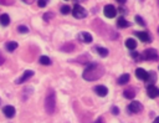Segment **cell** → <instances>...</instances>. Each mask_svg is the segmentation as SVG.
<instances>
[{
    "instance_id": "cell-1",
    "label": "cell",
    "mask_w": 159,
    "mask_h": 123,
    "mask_svg": "<svg viewBox=\"0 0 159 123\" xmlns=\"http://www.w3.org/2000/svg\"><path fill=\"white\" fill-rule=\"evenodd\" d=\"M103 75H104V67H103L101 63L93 62V63H89V65L86 67V70H84L83 73H82V77H83L86 81L91 82V81L99 80Z\"/></svg>"
},
{
    "instance_id": "cell-2",
    "label": "cell",
    "mask_w": 159,
    "mask_h": 123,
    "mask_svg": "<svg viewBox=\"0 0 159 123\" xmlns=\"http://www.w3.org/2000/svg\"><path fill=\"white\" fill-rule=\"evenodd\" d=\"M55 107H56V94L53 89H48L45 97V109L48 114H52L55 112Z\"/></svg>"
},
{
    "instance_id": "cell-3",
    "label": "cell",
    "mask_w": 159,
    "mask_h": 123,
    "mask_svg": "<svg viewBox=\"0 0 159 123\" xmlns=\"http://www.w3.org/2000/svg\"><path fill=\"white\" fill-rule=\"evenodd\" d=\"M142 56L144 60H148V61H157L159 58V55H158L157 50H154V48H147Z\"/></svg>"
},
{
    "instance_id": "cell-4",
    "label": "cell",
    "mask_w": 159,
    "mask_h": 123,
    "mask_svg": "<svg viewBox=\"0 0 159 123\" xmlns=\"http://www.w3.org/2000/svg\"><path fill=\"white\" fill-rule=\"evenodd\" d=\"M72 15L76 17V19H83L87 16V11L84 10V7H82L81 5L76 4L72 9Z\"/></svg>"
},
{
    "instance_id": "cell-5",
    "label": "cell",
    "mask_w": 159,
    "mask_h": 123,
    "mask_svg": "<svg viewBox=\"0 0 159 123\" xmlns=\"http://www.w3.org/2000/svg\"><path fill=\"white\" fill-rule=\"evenodd\" d=\"M103 14H104L106 17L112 19V17H114L117 15V9L113 5H106L104 9H103Z\"/></svg>"
},
{
    "instance_id": "cell-6",
    "label": "cell",
    "mask_w": 159,
    "mask_h": 123,
    "mask_svg": "<svg viewBox=\"0 0 159 123\" xmlns=\"http://www.w3.org/2000/svg\"><path fill=\"white\" fill-rule=\"evenodd\" d=\"M128 109L130 113H140L143 111V104L137 102V101H133L129 106H128Z\"/></svg>"
},
{
    "instance_id": "cell-7",
    "label": "cell",
    "mask_w": 159,
    "mask_h": 123,
    "mask_svg": "<svg viewBox=\"0 0 159 123\" xmlns=\"http://www.w3.org/2000/svg\"><path fill=\"white\" fill-rule=\"evenodd\" d=\"M34 76V71H31V70H26L25 72H24V75L20 77V78H17L16 81H15V83H17V84H20V83H24L25 81H27L29 78H31Z\"/></svg>"
},
{
    "instance_id": "cell-8",
    "label": "cell",
    "mask_w": 159,
    "mask_h": 123,
    "mask_svg": "<svg viewBox=\"0 0 159 123\" xmlns=\"http://www.w3.org/2000/svg\"><path fill=\"white\" fill-rule=\"evenodd\" d=\"M135 36L140 41H143V42H150L152 41V37H150V35L147 31H137L135 32Z\"/></svg>"
},
{
    "instance_id": "cell-9",
    "label": "cell",
    "mask_w": 159,
    "mask_h": 123,
    "mask_svg": "<svg viewBox=\"0 0 159 123\" xmlns=\"http://www.w3.org/2000/svg\"><path fill=\"white\" fill-rule=\"evenodd\" d=\"M148 75H149V72L148 71H145L144 68H137L135 70V76H137V78H139V80H142V81H147L148 80Z\"/></svg>"
},
{
    "instance_id": "cell-10",
    "label": "cell",
    "mask_w": 159,
    "mask_h": 123,
    "mask_svg": "<svg viewBox=\"0 0 159 123\" xmlns=\"http://www.w3.org/2000/svg\"><path fill=\"white\" fill-rule=\"evenodd\" d=\"M147 93H148V96H149L150 98H155V97L159 96V88L155 87L154 84H150V86H148V88H147Z\"/></svg>"
},
{
    "instance_id": "cell-11",
    "label": "cell",
    "mask_w": 159,
    "mask_h": 123,
    "mask_svg": "<svg viewBox=\"0 0 159 123\" xmlns=\"http://www.w3.org/2000/svg\"><path fill=\"white\" fill-rule=\"evenodd\" d=\"M94 92H96L99 97H104V96H107V93H108V88H107L106 86H103V84H98V86L94 87Z\"/></svg>"
},
{
    "instance_id": "cell-12",
    "label": "cell",
    "mask_w": 159,
    "mask_h": 123,
    "mask_svg": "<svg viewBox=\"0 0 159 123\" xmlns=\"http://www.w3.org/2000/svg\"><path fill=\"white\" fill-rule=\"evenodd\" d=\"M78 39H80V41H82L84 43H91L92 42V35L88 34V32H84V31L83 32H80Z\"/></svg>"
},
{
    "instance_id": "cell-13",
    "label": "cell",
    "mask_w": 159,
    "mask_h": 123,
    "mask_svg": "<svg viewBox=\"0 0 159 123\" xmlns=\"http://www.w3.org/2000/svg\"><path fill=\"white\" fill-rule=\"evenodd\" d=\"M2 112H4L5 117H7V118H12L15 116V108L12 106H5Z\"/></svg>"
},
{
    "instance_id": "cell-14",
    "label": "cell",
    "mask_w": 159,
    "mask_h": 123,
    "mask_svg": "<svg viewBox=\"0 0 159 123\" xmlns=\"http://www.w3.org/2000/svg\"><path fill=\"white\" fill-rule=\"evenodd\" d=\"M61 51H63V52H72V51H75V45L72 42H67V43L61 46Z\"/></svg>"
},
{
    "instance_id": "cell-15",
    "label": "cell",
    "mask_w": 159,
    "mask_h": 123,
    "mask_svg": "<svg viewBox=\"0 0 159 123\" xmlns=\"http://www.w3.org/2000/svg\"><path fill=\"white\" fill-rule=\"evenodd\" d=\"M125 46H127V48H129V50H134V48L137 47V41H135L134 39L129 37V39L125 40Z\"/></svg>"
},
{
    "instance_id": "cell-16",
    "label": "cell",
    "mask_w": 159,
    "mask_h": 123,
    "mask_svg": "<svg viewBox=\"0 0 159 123\" xmlns=\"http://www.w3.org/2000/svg\"><path fill=\"white\" fill-rule=\"evenodd\" d=\"M5 47H6V50H7L9 52H12V51H15V50L17 48V42H15V41H9V42H6Z\"/></svg>"
},
{
    "instance_id": "cell-17",
    "label": "cell",
    "mask_w": 159,
    "mask_h": 123,
    "mask_svg": "<svg viewBox=\"0 0 159 123\" xmlns=\"http://www.w3.org/2000/svg\"><path fill=\"white\" fill-rule=\"evenodd\" d=\"M123 94H124L125 98H128V99H133V98L135 97V91H134L133 88H128V89H125V91L123 92Z\"/></svg>"
},
{
    "instance_id": "cell-18",
    "label": "cell",
    "mask_w": 159,
    "mask_h": 123,
    "mask_svg": "<svg viewBox=\"0 0 159 123\" xmlns=\"http://www.w3.org/2000/svg\"><path fill=\"white\" fill-rule=\"evenodd\" d=\"M0 24L2 26H7L10 24V17H9L7 14H1L0 15Z\"/></svg>"
},
{
    "instance_id": "cell-19",
    "label": "cell",
    "mask_w": 159,
    "mask_h": 123,
    "mask_svg": "<svg viewBox=\"0 0 159 123\" xmlns=\"http://www.w3.org/2000/svg\"><path fill=\"white\" fill-rule=\"evenodd\" d=\"M96 51H97V53H98L101 57H106V56H108V48H106V47L96 46Z\"/></svg>"
},
{
    "instance_id": "cell-20",
    "label": "cell",
    "mask_w": 159,
    "mask_h": 123,
    "mask_svg": "<svg viewBox=\"0 0 159 123\" xmlns=\"http://www.w3.org/2000/svg\"><path fill=\"white\" fill-rule=\"evenodd\" d=\"M117 25H118V27L124 29V27H128V26H129V22H128L124 17H119L118 21H117Z\"/></svg>"
},
{
    "instance_id": "cell-21",
    "label": "cell",
    "mask_w": 159,
    "mask_h": 123,
    "mask_svg": "<svg viewBox=\"0 0 159 123\" xmlns=\"http://www.w3.org/2000/svg\"><path fill=\"white\" fill-rule=\"evenodd\" d=\"M76 61L80 63H88L91 61V57H89V55H81L80 57H77Z\"/></svg>"
},
{
    "instance_id": "cell-22",
    "label": "cell",
    "mask_w": 159,
    "mask_h": 123,
    "mask_svg": "<svg viewBox=\"0 0 159 123\" xmlns=\"http://www.w3.org/2000/svg\"><path fill=\"white\" fill-rule=\"evenodd\" d=\"M129 78H130V76H129L128 73H123V75L118 78V84H125V83L129 81Z\"/></svg>"
},
{
    "instance_id": "cell-23",
    "label": "cell",
    "mask_w": 159,
    "mask_h": 123,
    "mask_svg": "<svg viewBox=\"0 0 159 123\" xmlns=\"http://www.w3.org/2000/svg\"><path fill=\"white\" fill-rule=\"evenodd\" d=\"M31 93H32V88L31 87H27V88H25L24 89V92H22V99H27L30 96H31Z\"/></svg>"
},
{
    "instance_id": "cell-24",
    "label": "cell",
    "mask_w": 159,
    "mask_h": 123,
    "mask_svg": "<svg viewBox=\"0 0 159 123\" xmlns=\"http://www.w3.org/2000/svg\"><path fill=\"white\" fill-rule=\"evenodd\" d=\"M40 63L48 66V65H51V60H50V57H47V56H41V57H40Z\"/></svg>"
},
{
    "instance_id": "cell-25",
    "label": "cell",
    "mask_w": 159,
    "mask_h": 123,
    "mask_svg": "<svg viewBox=\"0 0 159 123\" xmlns=\"http://www.w3.org/2000/svg\"><path fill=\"white\" fill-rule=\"evenodd\" d=\"M52 17H55V14H53V12H51V11H48V12L43 14V16H42L43 21H50Z\"/></svg>"
},
{
    "instance_id": "cell-26",
    "label": "cell",
    "mask_w": 159,
    "mask_h": 123,
    "mask_svg": "<svg viewBox=\"0 0 159 123\" xmlns=\"http://www.w3.org/2000/svg\"><path fill=\"white\" fill-rule=\"evenodd\" d=\"M17 31H19L20 34H27V32H29V29H27V26H25V25H19V26H17Z\"/></svg>"
},
{
    "instance_id": "cell-27",
    "label": "cell",
    "mask_w": 159,
    "mask_h": 123,
    "mask_svg": "<svg viewBox=\"0 0 159 123\" xmlns=\"http://www.w3.org/2000/svg\"><path fill=\"white\" fill-rule=\"evenodd\" d=\"M155 78H157V75H155L153 71H150L149 75H148V80H147V82H155Z\"/></svg>"
},
{
    "instance_id": "cell-28",
    "label": "cell",
    "mask_w": 159,
    "mask_h": 123,
    "mask_svg": "<svg viewBox=\"0 0 159 123\" xmlns=\"http://www.w3.org/2000/svg\"><path fill=\"white\" fill-rule=\"evenodd\" d=\"M70 11H71V7H70L68 5H63V6L61 7V14H63V15L70 14Z\"/></svg>"
},
{
    "instance_id": "cell-29",
    "label": "cell",
    "mask_w": 159,
    "mask_h": 123,
    "mask_svg": "<svg viewBox=\"0 0 159 123\" xmlns=\"http://www.w3.org/2000/svg\"><path fill=\"white\" fill-rule=\"evenodd\" d=\"M135 20H137V22H138L140 26H145V25H147V22H145V21L142 19V16H139V15L135 16Z\"/></svg>"
},
{
    "instance_id": "cell-30",
    "label": "cell",
    "mask_w": 159,
    "mask_h": 123,
    "mask_svg": "<svg viewBox=\"0 0 159 123\" xmlns=\"http://www.w3.org/2000/svg\"><path fill=\"white\" fill-rule=\"evenodd\" d=\"M47 2H48V0H39V1H37V5H39L40 7H45V6L47 5Z\"/></svg>"
},
{
    "instance_id": "cell-31",
    "label": "cell",
    "mask_w": 159,
    "mask_h": 123,
    "mask_svg": "<svg viewBox=\"0 0 159 123\" xmlns=\"http://www.w3.org/2000/svg\"><path fill=\"white\" fill-rule=\"evenodd\" d=\"M111 112H112V114L117 116V114H119V108L114 106V107H112V108H111Z\"/></svg>"
},
{
    "instance_id": "cell-32",
    "label": "cell",
    "mask_w": 159,
    "mask_h": 123,
    "mask_svg": "<svg viewBox=\"0 0 159 123\" xmlns=\"http://www.w3.org/2000/svg\"><path fill=\"white\" fill-rule=\"evenodd\" d=\"M14 0H0V4L1 5H12Z\"/></svg>"
},
{
    "instance_id": "cell-33",
    "label": "cell",
    "mask_w": 159,
    "mask_h": 123,
    "mask_svg": "<svg viewBox=\"0 0 159 123\" xmlns=\"http://www.w3.org/2000/svg\"><path fill=\"white\" fill-rule=\"evenodd\" d=\"M4 62H5V57H4V56L1 55V52H0V66H1Z\"/></svg>"
},
{
    "instance_id": "cell-34",
    "label": "cell",
    "mask_w": 159,
    "mask_h": 123,
    "mask_svg": "<svg viewBox=\"0 0 159 123\" xmlns=\"http://www.w3.org/2000/svg\"><path fill=\"white\" fill-rule=\"evenodd\" d=\"M94 123H104V119H103L102 117H99L97 121H94Z\"/></svg>"
},
{
    "instance_id": "cell-35",
    "label": "cell",
    "mask_w": 159,
    "mask_h": 123,
    "mask_svg": "<svg viewBox=\"0 0 159 123\" xmlns=\"http://www.w3.org/2000/svg\"><path fill=\"white\" fill-rule=\"evenodd\" d=\"M22 1H24V2H26V4H32L35 0H22Z\"/></svg>"
},
{
    "instance_id": "cell-36",
    "label": "cell",
    "mask_w": 159,
    "mask_h": 123,
    "mask_svg": "<svg viewBox=\"0 0 159 123\" xmlns=\"http://www.w3.org/2000/svg\"><path fill=\"white\" fill-rule=\"evenodd\" d=\"M116 1H118V2H119V4H124V2H125V1H127V0H116Z\"/></svg>"
},
{
    "instance_id": "cell-37",
    "label": "cell",
    "mask_w": 159,
    "mask_h": 123,
    "mask_svg": "<svg viewBox=\"0 0 159 123\" xmlns=\"http://www.w3.org/2000/svg\"><path fill=\"white\" fill-rule=\"evenodd\" d=\"M153 123H159V117H157L155 119H154V122Z\"/></svg>"
},
{
    "instance_id": "cell-38",
    "label": "cell",
    "mask_w": 159,
    "mask_h": 123,
    "mask_svg": "<svg viewBox=\"0 0 159 123\" xmlns=\"http://www.w3.org/2000/svg\"><path fill=\"white\" fill-rule=\"evenodd\" d=\"M158 34H159V27H158Z\"/></svg>"
},
{
    "instance_id": "cell-39",
    "label": "cell",
    "mask_w": 159,
    "mask_h": 123,
    "mask_svg": "<svg viewBox=\"0 0 159 123\" xmlns=\"http://www.w3.org/2000/svg\"><path fill=\"white\" fill-rule=\"evenodd\" d=\"M158 4H159V0H158Z\"/></svg>"
},
{
    "instance_id": "cell-40",
    "label": "cell",
    "mask_w": 159,
    "mask_h": 123,
    "mask_svg": "<svg viewBox=\"0 0 159 123\" xmlns=\"http://www.w3.org/2000/svg\"><path fill=\"white\" fill-rule=\"evenodd\" d=\"M0 103H1V99H0Z\"/></svg>"
}]
</instances>
